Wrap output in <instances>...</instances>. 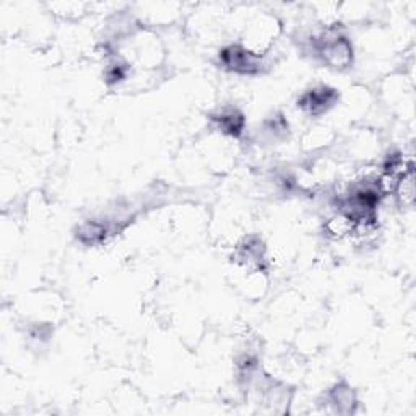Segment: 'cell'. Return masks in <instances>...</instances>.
Wrapping results in <instances>:
<instances>
[{
	"instance_id": "4",
	"label": "cell",
	"mask_w": 416,
	"mask_h": 416,
	"mask_svg": "<svg viewBox=\"0 0 416 416\" xmlns=\"http://www.w3.org/2000/svg\"><path fill=\"white\" fill-rule=\"evenodd\" d=\"M103 234H104V228L103 226L96 225V223H88L85 225L83 228L80 230V239L83 241L86 244H96L99 243L101 239H103Z\"/></svg>"
},
{
	"instance_id": "3",
	"label": "cell",
	"mask_w": 416,
	"mask_h": 416,
	"mask_svg": "<svg viewBox=\"0 0 416 416\" xmlns=\"http://www.w3.org/2000/svg\"><path fill=\"white\" fill-rule=\"evenodd\" d=\"M215 119L218 120L220 127L223 129V132L226 134L239 135L241 130L244 127V118L234 109L225 111V113H221L220 118H215Z\"/></svg>"
},
{
	"instance_id": "2",
	"label": "cell",
	"mask_w": 416,
	"mask_h": 416,
	"mask_svg": "<svg viewBox=\"0 0 416 416\" xmlns=\"http://www.w3.org/2000/svg\"><path fill=\"white\" fill-rule=\"evenodd\" d=\"M221 61L226 67L233 69L236 72H244V74H250L257 69V62H255L254 54H250L243 47L231 46L221 52Z\"/></svg>"
},
{
	"instance_id": "1",
	"label": "cell",
	"mask_w": 416,
	"mask_h": 416,
	"mask_svg": "<svg viewBox=\"0 0 416 416\" xmlns=\"http://www.w3.org/2000/svg\"><path fill=\"white\" fill-rule=\"evenodd\" d=\"M337 99V91L327 86H321V88H314L307 91L306 95L299 99V106L303 109L309 111L311 114H321L333 104V101Z\"/></svg>"
}]
</instances>
